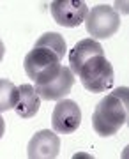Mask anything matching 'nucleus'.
<instances>
[{"label":"nucleus","mask_w":129,"mask_h":159,"mask_svg":"<svg viewBox=\"0 0 129 159\" xmlns=\"http://www.w3.org/2000/svg\"><path fill=\"white\" fill-rule=\"evenodd\" d=\"M85 27H87V32L90 37H94V41L110 39L120 29V18L113 7L101 4V6L92 7L87 12Z\"/></svg>","instance_id":"4"},{"label":"nucleus","mask_w":129,"mask_h":159,"mask_svg":"<svg viewBox=\"0 0 129 159\" xmlns=\"http://www.w3.org/2000/svg\"><path fill=\"white\" fill-rule=\"evenodd\" d=\"M41 108V97L34 85H20L18 87V101L14 104V111L21 119H32Z\"/></svg>","instance_id":"10"},{"label":"nucleus","mask_w":129,"mask_h":159,"mask_svg":"<svg viewBox=\"0 0 129 159\" xmlns=\"http://www.w3.org/2000/svg\"><path fill=\"white\" fill-rule=\"evenodd\" d=\"M97 55H104L101 43L94 39H81L74 44V48L69 53V69L73 71V74H78L81 67L87 64V60Z\"/></svg>","instance_id":"9"},{"label":"nucleus","mask_w":129,"mask_h":159,"mask_svg":"<svg viewBox=\"0 0 129 159\" xmlns=\"http://www.w3.org/2000/svg\"><path fill=\"white\" fill-rule=\"evenodd\" d=\"M60 154V138L55 131H37L30 138L27 156L30 159H55Z\"/></svg>","instance_id":"7"},{"label":"nucleus","mask_w":129,"mask_h":159,"mask_svg":"<svg viewBox=\"0 0 129 159\" xmlns=\"http://www.w3.org/2000/svg\"><path fill=\"white\" fill-rule=\"evenodd\" d=\"M4 133H6V122H4L2 115H0V140H2V136H4Z\"/></svg>","instance_id":"13"},{"label":"nucleus","mask_w":129,"mask_h":159,"mask_svg":"<svg viewBox=\"0 0 129 159\" xmlns=\"http://www.w3.org/2000/svg\"><path fill=\"white\" fill-rule=\"evenodd\" d=\"M81 110L73 99H60L51 113V127L58 134H71L80 127Z\"/></svg>","instance_id":"5"},{"label":"nucleus","mask_w":129,"mask_h":159,"mask_svg":"<svg viewBox=\"0 0 129 159\" xmlns=\"http://www.w3.org/2000/svg\"><path fill=\"white\" fill-rule=\"evenodd\" d=\"M18 101V87L9 80H0V113L14 108Z\"/></svg>","instance_id":"12"},{"label":"nucleus","mask_w":129,"mask_h":159,"mask_svg":"<svg viewBox=\"0 0 129 159\" xmlns=\"http://www.w3.org/2000/svg\"><path fill=\"white\" fill-rule=\"evenodd\" d=\"M51 16L58 25L74 29L87 18V4L80 0H55L50 6Z\"/></svg>","instance_id":"6"},{"label":"nucleus","mask_w":129,"mask_h":159,"mask_svg":"<svg viewBox=\"0 0 129 159\" xmlns=\"http://www.w3.org/2000/svg\"><path fill=\"white\" fill-rule=\"evenodd\" d=\"M78 76L83 89L94 92V94H101L113 87L115 73H113V66L104 58V55H97V57L87 60V64L81 67Z\"/></svg>","instance_id":"3"},{"label":"nucleus","mask_w":129,"mask_h":159,"mask_svg":"<svg viewBox=\"0 0 129 159\" xmlns=\"http://www.w3.org/2000/svg\"><path fill=\"white\" fill-rule=\"evenodd\" d=\"M4 53H6V46H4V43L0 39V62H2V58H4Z\"/></svg>","instance_id":"14"},{"label":"nucleus","mask_w":129,"mask_h":159,"mask_svg":"<svg viewBox=\"0 0 129 159\" xmlns=\"http://www.w3.org/2000/svg\"><path fill=\"white\" fill-rule=\"evenodd\" d=\"M34 48H46V50L53 51L60 60L66 57V51H67V44H66L64 37L60 34H55V32H46V34H43L39 39L35 41Z\"/></svg>","instance_id":"11"},{"label":"nucleus","mask_w":129,"mask_h":159,"mask_svg":"<svg viewBox=\"0 0 129 159\" xmlns=\"http://www.w3.org/2000/svg\"><path fill=\"white\" fill-rule=\"evenodd\" d=\"M127 87H118L113 94H108L97 102L92 113V127L99 136H113L127 122L129 110Z\"/></svg>","instance_id":"1"},{"label":"nucleus","mask_w":129,"mask_h":159,"mask_svg":"<svg viewBox=\"0 0 129 159\" xmlns=\"http://www.w3.org/2000/svg\"><path fill=\"white\" fill-rule=\"evenodd\" d=\"M73 83H74L73 71L69 69V66H62L55 78L50 80L44 85L35 87V90H37L41 99H44V101H60L71 92Z\"/></svg>","instance_id":"8"},{"label":"nucleus","mask_w":129,"mask_h":159,"mask_svg":"<svg viewBox=\"0 0 129 159\" xmlns=\"http://www.w3.org/2000/svg\"><path fill=\"white\" fill-rule=\"evenodd\" d=\"M25 73L30 80H34V87L44 85L53 80L60 71V58L53 51L46 48H32L23 60Z\"/></svg>","instance_id":"2"}]
</instances>
